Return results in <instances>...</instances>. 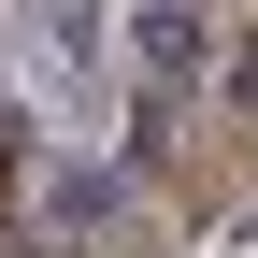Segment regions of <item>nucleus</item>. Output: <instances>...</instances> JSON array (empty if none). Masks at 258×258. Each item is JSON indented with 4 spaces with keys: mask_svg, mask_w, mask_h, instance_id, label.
I'll list each match as a JSON object with an SVG mask.
<instances>
[{
    "mask_svg": "<svg viewBox=\"0 0 258 258\" xmlns=\"http://www.w3.org/2000/svg\"><path fill=\"white\" fill-rule=\"evenodd\" d=\"M29 258H86V244H115V215H129V172H101V158H29Z\"/></svg>",
    "mask_w": 258,
    "mask_h": 258,
    "instance_id": "obj_1",
    "label": "nucleus"
},
{
    "mask_svg": "<svg viewBox=\"0 0 258 258\" xmlns=\"http://www.w3.org/2000/svg\"><path fill=\"white\" fill-rule=\"evenodd\" d=\"M129 57H144V86H201V57H215V29H201V0H144V15H129Z\"/></svg>",
    "mask_w": 258,
    "mask_h": 258,
    "instance_id": "obj_2",
    "label": "nucleus"
},
{
    "mask_svg": "<svg viewBox=\"0 0 258 258\" xmlns=\"http://www.w3.org/2000/svg\"><path fill=\"white\" fill-rule=\"evenodd\" d=\"M29 29H43L57 72H101V0H29Z\"/></svg>",
    "mask_w": 258,
    "mask_h": 258,
    "instance_id": "obj_3",
    "label": "nucleus"
},
{
    "mask_svg": "<svg viewBox=\"0 0 258 258\" xmlns=\"http://www.w3.org/2000/svg\"><path fill=\"white\" fill-rule=\"evenodd\" d=\"M158 158H172V86H144V101H129V172H158Z\"/></svg>",
    "mask_w": 258,
    "mask_h": 258,
    "instance_id": "obj_4",
    "label": "nucleus"
},
{
    "mask_svg": "<svg viewBox=\"0 0 258 258\" xmlns=\"http://www.w3.org/2000/svg\"><path fill=\"white\" fill-rule=\"evenodd\" d=\"M215 86H230V115H258V29H244L230 57H215Z\"/></svg>",
    "mask_w": 258,
    "mask_h": 258,
    "instance_id": "obj_5",
    "label": "nucleus"
},
{
    "mask_svg": "<svg viewBox=\"0 0 258 258\" xmlns=\"http://www.w3.org/2000/svg\"><path fill=\"white\" fill-rule=\"evenodd\" d=\"M0 144H29V129H15V72H0Z\"/></svg>",
    "mask_w": 258,
    "mask_h": 258,
    "instance_id": "obj_6",
    "label": "nucleus"
}]
</instances>
